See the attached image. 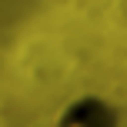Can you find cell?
I'll return each instance as SVG.
<instances>
[{"mask_svg":"<svg viewBox=\"0 0 127 127\" xmlns=\"http://www.w3.org/2000/svg\"><path fill=\"white\" fill-rule=\"evenodd\" d=\"M114 121H117L114 110L100 97H84V100L70 104L60 117V124H114Z\"/></svg>","mask_w":127,"mask_h":127,"instance_id":"1","label":"cell"}]
</instances>
